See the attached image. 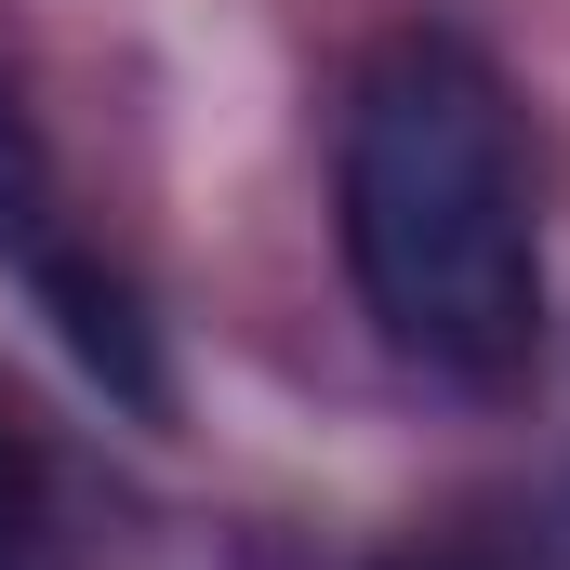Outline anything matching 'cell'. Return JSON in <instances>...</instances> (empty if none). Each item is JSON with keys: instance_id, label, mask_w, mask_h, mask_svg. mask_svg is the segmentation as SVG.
I'll use <instances>...</instances> for the list:
<instances>
[{"instance_id": "cell-3", "label": "cell", "mask_w": 570, "mask_h": 570, "mask_svg": "<svg viewBox=\"0 0 570 570\" xmlns=\"http://www.w3.org/2000/svg\"><path fill=\"white\" fill-rule=\"evenodd\" d=\"M27 531H40V451L13 425V399H0V570H27Z\"/></svg>"}, {"instance_id": "cell-2", "label": "cell", "mask_w": 570, "mask_h": 570, "mask_svg": "<svg viewBox=\"0 0 570 570\" xmlns=\"http://www.w3.org/2000/svg\"><path fill=\"white\" fill-rule=\"evenodd\" d=\"M0 266L27 279V305L67 332V358L120 399V412H173V372H159V332H146L134 279L80 239V213H67V173H53V146H40V120H27V94L0 80Z\"/></svg>"}, {"instance_id": "cell-1", "label": "cell", "mask_w": 570, "mask_h": 570, "mask_svg": "<svg viewBox=\"0 0 570 570\" xmlns=\"http://www.w3.org/2000/svg\"><path fill=\"white\" fill-rule=\"evenodd\" d=\"M345 279L399 358L518 385L544 358V226L504 80L464 40H385L345 107Z\"/></svg>"}]
</instances>
